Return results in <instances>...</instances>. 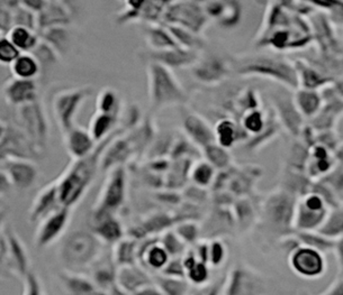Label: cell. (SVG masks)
<instances>
[{
    "label": "cell",
    "instance_id": "cell-3",
    "mask_svg": "<svg viewBox=\"0 0 343 295\" xmlns=\"http://www.w3.org/2000/svg\"><path fill=\"white\" fill-rule=\"evenodd\" d=\"M209 17L204 6L196 0H176L165 6L162 24L180 26L197 34H203Z\"/></svg>",
    "mask_w": 343,
    "mask_h": 295
},
{
    "label": "cell",
    "instance_id": "cell-19",
    "mask_svg": "<svg viewBox=\"0 0 343 295\" xmlns=\"http://www.w3.org/2000/svg\"><path fill=\"white\" fill-rule=\"evenodd\" d=\"M124 197V177L123 174L117 173L109 184L106 194V204L108 207H116L118 205Z\"/></svg>",
    "mask_w": 343,
    "mask_h": 295
},
{
    "label": "cell",
    "instance_id": "cell-15",
    "mask_svg": "<svg viewBox=\"0 0 343 295\" xmlns=\"http://www.w3.org/2000/svg\"><path fill=\"white\" fill-rule=\"evenodd\" d=\"M254 276H251L250 273H247L242 270H236L232 273L229 281V294H248L254 293L256 282L253 281Z\"/></svg>",
    "mask_w": 343,
    "mask_h": 295
},
{
    "label": "cell",
    "instance_id": "cell-2",
    "mask_svg": "<svg viewBox=\"0 0 343 295\" xmlns=\"http://www.w3.org/2000/svg\"><path fill=\"white\" fill-rule=\"evenodd\" d=\"M237 72L241 75L267 77L280 83L291 90L298 89V79L295 65L286 59L269 55H252L237 61Z\"/></svg>",
    "mask_w": 343,
    "mask_h": 295
},
{
    "label": "cell",
    "instance_id": "cell-8",
    "mask_svg": "<svg viewBox=\"0 0 343 295\" xmlns=\"http://www.w3.org/2000/svg\"><path fill=\"white\" fill-rule=\"evenodd\" d=\"M182 128L190 141L201 147L216 143L215 132L208 122L195 113H187L182 117Z\"/></svg>",
    "mask_w": 343,
    "mask_h": 295
},
{
    "label": "cell",
    "instance_id": "cell-18",
    "mask_svg": "<svg viewBox=\"0 0 343 295\" xmlns=\"http://www.w3.org/2000/svg\"><path fill=\"white\" fill-rule=\"evenodd\" d=\"M214 132L218 145L225 148L231 147L235 142V125L231 120L219 121Z\"/></svg>",
    "mask_w": 343,
    "mask_h": 295
},
{
    "label": "cell",
    "instance_id": "cell-29",
    "mask_svg": "<svg viewBox=\"0 0 343 295\" xmlns=\"http://www.w3.org/2000/svg\"><path fill=\"white\" fill-rule=\"evenodd\" d=\"M81 185H82V180L78 176H74L68 183L65 184L64 189V198L66 200H71L77 196L81 190Z\"/></svg>",
    "mask_w": 343,
    "mask_h": 295
},
{
    "label": "cell",
    "instance_id": "cell-6",
    "mask_svg": "<svg viewBox=\"0 0 343 295\" xmlns=\"http://www.w3.org/2000/svg\"><path fill=\"white\" fill-rule=\"evenodd\" d=\"M192 75L204 85H216L222 82L230 74V64L217 55H208L201 58L192 66Z\"/></svg>",
    "mask_w": 343,
    "mask_h": 295
},
{
    "label": "cell",
    "instance_id": "cell-22",
    "mask_svg": "<svg viewBox=\"0 0 343 295\" xmlns=\"http://www.w3.org/2000/svg\"><path fill=\"white\" fill-rule=\"evenodd\" d=\"M160 288L165 294H185L187 293L188 285L184 278L168 276L160 282Z\"/></svg>",
    "mask_w": 343,
    "mask_h": 295
},
{
    "label": "cell",
    "instance_id": "cell-17",
    "mask_svg": "<svg viewBox=\"0 0 343 295\" xmlns=\"http://www.w3.org/2000/svg\"><path fill=\"white\" fill-rule=\"evenodd\" d=\"M204 149L205 153H206L207 162L213 165L214 168L224 169L230 164L231 156L229 152L225 149V147L214 143L208 145L206 147H204Z\"/></svg>",
    "mask_w": 343,
    "mask_h": 295
},
{
    "label": "cell",
    "instance_id": "cell-4",
    "mask_svg": "<svg viewBox=\"0 0 343 295\" xmlns=\"http://www.w3.org/2000/svg\"><path fill=\"white\" fill-rule=\"evenodd\" d=\"M328 216L324 199L318 194L311 193L295 203L294 219L296 227L302 230H314L323 224Z\"/></svg>",
    "mask_w": 343,
    "mask_h": 295
},
{
    "label": "cell",
    "instance_id": "cell-24",
    "mask_svg": "<svg viewBox=\"0 0 343 295\" xmlns=\"http://www.w3.org/2000/svg\"><path fill=\"white\" fill-rule=\"evenodd\" d=\"M313 9L321 12H341L342 0H303Z\"/></svg>",
    "mask_w": 343,
    "mask_h": 295
},
{
    "label": "cell",
    "instance_id": "cell-7",
    "mask_svg": "<svg viewBox=\"0 0 343 295\" xmlns=\"http://www.w3.org/2000/svg\"><path fill=\"white\" fill-rule=\"evenodd\" d=\"M199 59V52L186 49L182 47H174L161 49V51L144 52L146 62H157L167 66L169 69H180L192 66Z\"/></svg>",
    "mask_w": 343,
    "mask_h": 295
},
{
    "label": "cell",
    "instance_id": "cell-34",
    "mask_svg": "<svg viewBox=\"0 0 343 295\" xmlns=\"http://www.w3.org/2000/svg\"><path fill=\"white\" fill-rule=\"evenodd\" d=\"M110 122H112V118H110V117L107 115H103L96 122V127H95L96 135L101 136L102 133L106 131L107 128L110 126Z\"/></svg>",
    "mask_w": 343,
    "mask_h": 295
},
{
    "label": "cell",
    "instance_id": "cell-14",
    "mask_svg": "<svg viewBox=\"0 0 343 295\" xmlns=\"http://www.w3.org/2000/svg\"><path fill=\"white\" fill-rule=\"evenodd\" d=\"M164 25L167 26V29L171 33V35H173L174 40L177 43V45L179 47L191 49V51L197 52H201L202 49L205 48L206 41L204 40L202 34H197V33H193L189 30L182 29L180 26L168 25V24Z\"/></svg>",
    "mask_w": 343,
    "mask_h": 295
},
{
    "label": "cell",
    "instance_id": "cell-30",
    "mask_svg": "<svg viewBox=\"0 0 343 295\" xmlns=\"http://www.w3.org/2000/svg\"><path fill=\"white\" fill-rule=\"evenodd\" d=\"M13 41L19 47H29L32 44V36L24 29H17L13 33Z\"/></svg>",
    "mask_w": 343,
    "mask_h": 295
},
{
    "label": "cell",
    "instance_id": "cell-31",
    "mask_svg": "<svg viewBox=\"0 0 343 295\" xmlns=\"http://www.w3.org/2000/svg\"><path fill=\"white\" fill-rule=\"evenodd\" d=\"M74 149L77 153H85L90 147V141L84 133H76L74 137Z\"/></svg>",
    "mask_w": 343,
    "mask_h": 295
},
{
    "label": "cell",
    "instance_id": "cell-13",
    "mask_svg": "<svg viewBox=\"0 0 343 295\" xmlns=\"http://www.w3.org/2000/svg\"><path fill=\"white\" fill-rule=\"evenodd\" d=\"M294 65L297 72L298 88L317 90V88L325 87L326 83H330V79H328L313 66L301 62H296Z\"/></svg>",
    "mask_w": 343,
    "mask_h": 295
},
{
    "label": "cell",
    "instance_id": "cell-26",
    "mask_svg": "<svg viewBox=\"0 0 343 295\" xmlns=\"http://www.w3.org/2000/svg\"><path fill=\"white\" fill-rule=\"evenodd\" d=\"M176 231H177V235H178L182 240H186V242L195 240L199 232L197 226L191 224V222H186V224L179 225Z\"/></svg>",
    "mask_w": 343,
    "mask_h": 295
},
{
    "label": "cell",
    "instance_id": "cell-25",
    "mask_svg": "<svg viewBox=\"0 0 343 295\" xmlns=\"http://www.w3.org/2000/svg\"><path fill=\"white\" fill-rule=\"evenodd\" d=\"M164 249L167 250L168 254L176 255L182 252L184 249V243H182L181 238L175 232H168L162 239Z\"/></svg>",
    "mask_w": 343,
    "mask_h": 295
},
{
    "label": "cell",
    "instance_id": "cell-27",
    "mask_svg": "<svg viewBox=\"0 0 343 295\" xmlns=\"http://www.w3.org/2000/svg\"><path fill=\"white\" fill-rule=\"evenodd\" d=\"M15 70L21 76H31L36 72V64L30 58H20L16 63Z\"/></svg>",
    "mask_w": 343,
    "mask_h": 295
},
{
    "label": "cell",
    "instance_id": "cell-5",
    "mask_svg": "<svg viewBox=\"0 0 343 295\" xmlns=\"http://www.w3.org/2000/svg\"><path fill=\"white\" fill-rule=\"evenodd\" d=\"M290 265L298 274L313 278L323 274L325 260L322 252L309 246H301L290 255Z\"/></svg>",
    "mask_w": 343,
    "mask_h": 295
},
{
    "label": "cell",
    "instance_id": "cell-16",
    "mask_svg": "<svg viewBox=\"0 0 343 295\" xmlns=\"http://www.w3.org/2000/svg\"><path fill=\"white\" fill-rule=\"evenodd\" d=\"M93 250V242L89 236L79 235L76 236L69 243L68 254L71 258L76 260H85L89 257Z\"/></svg>",
    "mask_w": 343,
    "mask_h": 295
},
{
    "label": "cell",
    "instance_id": "cell-35",
    "mask_svg": "<svg viewBox=\"0 0 343 295\" xmlns=\"http://www.w3.org/2000/svg\"><path fill=\"white\" fill-rule=\"evenodd\" d=\"M29 92H30V86L26 85V83H19V85L16 86L12 91L14 98L17 100L26 97Z\"/></svg>",
    "mask_w": 343,
    "mask_h": 295
},
{
    "label": "cell",
    "instance_id": "cell-9",
    "mask_svg": "<svg viewBox=\"0 0 343 295\" xmlns=\"http://www.w3.org/2000/svg\"><path fill=\"white\" fill-rule=\"evenodd\" d=\"M286 192H279L269 198L267 203V214L276 225L286 226L294 219L295 203Z\"/></svg>",
    "mask_w": 343,
    "mask_h": 295
},
{
    "label": "cell",
    "instance_id": "cell-23",
    "mask_svg": "<svg viewBox=\"0 0 343 295\" xmlns=\"http://www.w3.org/2000/svg\"><path fill=\"white\" fill-rule=\"evenodd\" d=\"M243 127L253 133H258L261 131L264 127L262 114L258 109H252L250 113L246 115L244 120H243Z\"/></svg>",
    "mask_w": 343,
    "mask_h": 295
},
{
    "label": "cell",
    "instance_id": "cell-21",
    "mask_svg": "<svg viewBox=\"0 0 343 295\" xmlns=\"http://www.w3.org/2000/svg\"><path fill=\"white\" fill-rule=\"evenodd\" d=\"M214 177V166L208 162H201L192 171V179L196 184L207 186L212 183Z\"/></svg>",
    "mask_w": 343,
    "mask_h": 295
},
{
    "label": "cell",
    "instance_id": "cell-1",
    "mask_svg": "<svg viewBox=\"0 0 343 295\" xmlns=\"http://www.w3.org/2000/svg\"><path fill=\"white\" fill-rule=\"evenodd\" d=\"M149 98L150 107L157 111L169 105L188 102V94L171 69L157 62H148Z\"/></svg>",
    "mask_w": 343,
    "mask_h": 295
},
{
    "label": "cell",
    "instance_id": "cell-11",
    "mask_svg": "<svg viewBox=\"0 0 343 295\" xmlns=\"http://www.w3.org/2000/svg\"><path fill=\"white\" fill-rule=\"evenodd\" d=\"M292 99H294V103L297 110L300 111L303 117L313 118L322 109L323 98L316 90L298 88L295 90Z\"/></svg>",
    "mask_w": 343,
    "mask_h": 295
},
{
    "label": "cell",
    "instance_id": "cell-36",
    "mask_svg": "<svg viewBox=\"0 0 343 295\" xmlns=\"http://www.w3.org/2000/svg\"><path fill=\"white\" fill-rule=\"evenodd\" d=\"M157 2H159L160 4H162V5H164V6H168V5H170L171 3H174V2H176V0H157Z\"/></svg>",
    "mask_w": 343,
    "mask_h": 295
},
{
    "label": "cell",
    "instance_id": "cell-20",
    "mask_svg": "<svg viewBox=\"0 0 343 295\" xmlns=\"http://www.w3.org/2000/svg\"><path fill=\"white\" fill-rule=\"evenodd\" d=\"M146 263L150 265L152 269L160 270L167 265L169 259V254L164 247L159 246V245H154L151 248L146 250V254L144 256Z\"/></svg>",
    "mask_w": 343,
    "mask_h": 295
},
{
    "label": "cell",
    "instance_id": "cell-28",
    "mask_svg": "<svg viewBox=\"0 0 343 295\" xmlns=\"http://www.w3.org/2000/svg\"><path fill=\"white\" fill-rule=\"evenodd\" d=\"M17 49L12 43L7 40L0 41V61L2 62H10L17 58Z\"/></svg>",
    "mask_w": 343,
    "mask_h": 295
},
{
    "label": "cell",
    "instance_id": "cell-33",
    "mask_svg": "<svg viewBox=\"0 0 343 295\" xmlns=\"http://www.w3.org/2000/svg\"><path fill=\"white\" fill-rule=\"evenodd\" d=\"M102 233L108 239L117 238L120 235L119 226L114 221H109L102 228Z\"/></svg>",
    "mask_w": 343,
    "mask_h": 295
},
{
    "label": "cell",
    "instance_id": "cell-10",
    "mask_svg": "<svg viewBox=\"0 0 343 295\" xmlns=\"http://www.w3.org/2000/svg\"><path fill=\"white\" fill-rule=\"evenodd\" d=\"M274 102L276 105V110L278 113V117L283 125L291 133H300L303 125V116L297 110L294 103V99L288 98L287 96H277L274 97Z\"/></svg>",
    "mask_w": 343,
    "mask_h": 295
},
{
    "label": "cell",
    "instance_id": "cell-12",
    "mask_svg": "<svg viewBox=\"0 0 343 295\" xmlns=\"http://www.w3.org/2000/svg\"><path fill=\"white\" fill-rule=\"evenodd\" d=\"M145 40L152 51L179 47L164 24H151L145 31Z\"/></svg>",
    "mask_w": 343,
    "mask_h": 295
},
{
    "label": "cell",
    "instance_id": "cell-32",
    "mask_svg": "<svg viewBox=\"0 0 343 295\" xmlns=\"http://www.w3.org/2000/svg\"><path fill=\"white\" fill-rule=\"evenodd\" d=\"M224 247L222 246V244L215 242L213 243L211 250H209V256H211V260L213 265H219L222 263V260L224 258Z\"/></svg>",
    "mask_w": 343,
    "mask_h": 295
}]
</instances>
